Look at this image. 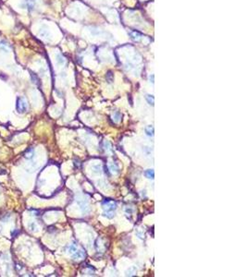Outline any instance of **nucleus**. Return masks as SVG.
Returning a JSON list of instances; mask_svg holds the SVG:
<instances>
[{
  "label": "nucleus",
  "mask_w": 247,
  "mask_h": 277,
  "mask_svg": "<svg viewBox=\"0 0 247 277\" xmlns=\"http://www.w3.org/2000/svg\"><path fill=\"white\" fill-rule=\"evenodd\" d=\"M104 148H105V150H106V153H112V146H111V143L108 141H105V142H104Z\"/></svg>",
  "instance_id": "nucleus-12"
},
{
  "label": "nucleus",
  "mask_w": 247,
  "mask_h": 277,
  "mask_svg": "<svg viewBox=\"0 0 247 277\" xmlns=\"http://www.w3.org/2000/svg\"><path fill=\"white\" fill-rule=\"evenodd\" d=\"M108 168H109L110 172H111L112 174H114V175L118 174V172H119V168H118V165L115 164V163H112V162L109 163V164H108Z\"/></svg>",
  "instance_id": "nucleus-5"
},
{
  "label": "nucleus",
  "mask_w": 247,
  "mask_h": 277,
  "mask_svg": "<svg viewBox=\"0 0 247 277\" xmlns=\"http://www.w3.org/2000/svg\"><path fill=\"white\" fill-rule=\"evenodd\" d=\"M145 176L147 178H149V179H154L155 178V171H154V169H147L145 172Z\"/></svg>",
  "instance_id": "nucleus-10"
},
{
  "label": "nucleus",
  "mask_w": 247,
  "mask_h": 277,
  "mask_svg": "<svg viewBox=\"0 0 247 277\" xmlns=\"http://www.w3.org/2000/svg\"><path fill=\"white\" fill-rule=\"evenodd\" d=\"M103 215L108 219H111L115 215V211L117 209V204L114 201L106 200L103 202Z\"/></svg>",
  "instance_id": "nucleus-1"
},
{
  "label": "nucleus",
  "mask_w": 247,
  "mask_h": 277,
  "mask_svg": "<svg viewBox=\"0 0 247 277\" xmlns=\"http://www.w3.org/2000/svg\"><path fill=\"white\" fill-rule=\"evenodd\" d=\"M16 107H17V110L20 112V113H24L26 112V110L28 109V104H27V102L26 100L23 98V97H18L17 98V104H16Z\"/></svg>",
  "instance_id": "nucleus-2"
},
{
  "label": "nucleus",
  "mask_w": 247,
  "mask_h": 277,
  "mask_svg": "<svg viewBox=\"0 0 247 277\" xmlns=\"http://www.w3.org/2000/svg\"><path fill=\"white\" fill-rule=\"evenodd\" d=\"M85 256V252L82 249L80 250H76L73 254H71V257L72 259H82L83 257Z\"/></svg>",
  "instance_id": "nucleus-6"
},
{
  "label": "nucleus",
  "mask_w": 247,
  "mask_h": 277,
  "mask_svg": "<svg viewBox=\"0 0 247 277\" xmlns=\"http://www.w3.org/2000/svg\"><path fill=\"white\" fill-rule=\"evenodd\" d=\"M0 50L3 52H9L10 51V45L5 40L0 41Z\"/></svg>",
  "instance_id": "nucleus-7"
},
{
  "label": "nucleus",
  "mask_w": 247,
  "mask_h": 277,
  "mask_svg": "<svg viewBox=\"0 0 247 277\" xmlns=\"http://www.w3.org/2000/svg\"><path fill=\"white\" fill-rule=\"evenodd\" d=\"M76 250H77V247H76L75 244H71V245L67 247V252L70 253V254H73Z\"/></svg>",
  "instance_id": "nucleus-13"
},
{
  "label": "nucleus",
  "mask_w": 247,
  "mask_h": 277,
  "mask_svg": "<svg viewBox=\"0 0 247 277\" xmlns=\"http://www.w3.org/2000/svg\"><path fill=\"white\" fill-rule=\"evenodd\" d=\"M106 80H107L109 83H111V82L113 81V80H114L113 72H112V71H107V73H106Z\"/></svg>",
  "instance_id": "nucleus-16"
},
{
  "label": "nucleus",
  "mask_w": 247,
  "mask_h": 277,
  "mask_svg": "<svg viewBox=\"0 0 247 277\" xmlns=\"http://www.w3.org/2000/svg\"><path fill=\"white\" fill-rule=\"evenodd\" d=\"M34 155V149H28L27 152L25 153V158L27 159H32Z\"/></svg>",
  "instance_id": "nucleus-15"
},
{
  "label": "nucleus",
  "mask_w": 247,
  "mask_h": 277,
  "mask_svg": "<svg viewBox=\"0 0 247 277\" xmlns=\"http://www.w3.org/2000/svg\"><path fill=\"white\" fill-rule=\"evenodd\" d=\"M35 7V0H23L22 3V8L26 9L29 11H33Z\"/></svg>",
  "instance_id": "nucleus-3"
},
{
  "label": "nucleus",
  "mask_w": 247,
  "mask_h": 277,
  "mask_svg": "<svg viewBox=\"0 0 247 277\" xmlns=\"http://www.w3.org/2000/svg\"><path fill=\"white\" fill-rule=\"evenodd\" d=\"M29 228L31 229V231H37V229H38V227H37V224L34 223V222H33V223H31V224H29Z\"/></svg>",
  "instance_id": "nucleus-18"
},
{
  "label": "nucleus",
  "mask_w": 247,
  "mask_h": 277,
  "mask_svg": "<svg viewBox=\"0 0 247 277\" xmlns=\"http://www.w3.org/2000/svg\"><path fill=\"white\" fill-rule=\"evenodd\" d=\"M125 211H126V213H130V214L133 213V210H132L131 208H126V209H125Z\"/></svg>",
  "instance_id": "nucleus-21"
},
{
  "label": "nucleus",
  "mask_w": 247,
  "mask_h": 277,
  "mask_svg": "<svg viewBox=\"0 0 247 277\" xmlns=\"http://www.w3.org/2000/svg\"><path fill=\"white\" fill-rule=\"evenodd\" d=\"M145 100H146V102H147L148 104L154 106V104H155V97H154V95L146 94V95H145Z\"/></svg>",
  "instance_id": "nucleus-11"
},
{
  "label": "nucleus",
  "mask_w": 247,
  "mask_h": 277,
  "mask_svg": "<svg viewBox=\"0 0 247 277\" xmlns=\"http://www.w3.org/2000/svg\"><path fill=\"white\" fill-rule=\"evenodd\" d=\"M137 236H138V237H140V238H143V234L142 233H139V232H137Z\"/></svg>",
  "instance_id": "nucleus-22"
},
{
  "label": "nucleus",
  "mask_w": 247,
  "mask_h": 277,
  "mask_svg": "<svg viewBox=\"0 0 247 277\" xmlns=\"http://www.w3.org/2000/svg\"><path fill=\"white\" fill-rule=\"evenodd\" d=\"M112 117H113V120H114L115 122H118V121L121 119V114H120V112H119V111L114 112Z\"/></svg>",
  "instance_id": "nucleus-14"
},
{
  "label": "nucleus",
  "mask_w": 247,
  "mask_h": 277,
  "mask_svg": "<svg viewBox=\"0 0 247 277\" xmlns=\"http://www.w3.org/2000/svg\"><path fill=\"white\" fill-rule=\"evenodd\" d=\"M58 63L59 64V65H62V64H64L65 63V60H64V58L60 56V55H58Z\"/></svg>",
  "instance_id": "nucleus-19"
},
{
  "label": "nucleus",
  "mask_w": 247,
  "mask_h": 277,
  "mask_svg": "<svg viewBox=\"0 0 247 277\" xmlns=\"http://www.w3.org/2000/svg\"><path fill=\"white\" fill-rule=\"evenodd\" d=\"M131 37H132L133 40H134L136 42H139L142 38V34L140 33L136 32V31H133V32L131 33Z\"/></svg>",
  "instance_id": "nucleus-9"
},
{
  "label": "nucleus",
  "mask_w": 247,
  "mask_h": 277,
  "mask_svg": "<svg viewBox=\"0 0 247 277\" xmlns=\"http://www.w3.org/2000/svg\"><path fill=\"white\" fill-rule=\"evenodd\" d=\"M78 203H79L80 209H81V211H82V213L83 214H86V213H90L91 209H90L89 204H88V202H87L86 201L82 200V201H79Z\"/></svg>",
  "instance_id": "nucleus-4"
},
{
  "label": "nucleus",
  "mask_w": 247,
  "mask_h": 277,
  "mask_svg": "<svg viewBox=\"0 0 247 277\" xmlns=\"http://www.w3.org/2000/svg\"><path fill=\"white\" fill-rule=\"evenodd\" d=\"M149 80H150V82H152V84H154V82H155V75L154 74L150 75L149 76Z\"/></svg>",
  "instance_id": "nucleus-20"
},
{
  "label": "nucleus",
  "mask_w": 247,
  "mask_h": 277,
  "mask_svg": "<svg viewBox=\"0 0 247 277\" xmlns=\"http://www.w3.org/2000/svg\"><path fill=\"white\" fill-rule=\"evenodd\" d=\"M145 134L149 137H154V135H155V128L152 125H149V126L145 127Z\"/></svg>",
  "instance_id": "nucleus-8"
},
{
  "label": "nucleus",
  "mask_w": 247,
  "mask_h": 277,
  "mask_svg": "<svg viewBox=\"0 0 247 277\" xmlns=\"http://www.w3.org/2000/svg\"><path fill=\"white\" fill-rule=\"evenodd\" d=\"M136 267L135 266H132L128 271H127V273L126 275H129V276H132V275H134L136 273Z\"/></svg>",
  "instance_id": "nucleus-17"
}]
</instances>
